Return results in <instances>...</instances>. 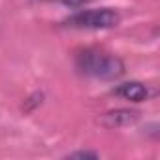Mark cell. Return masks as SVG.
<instances>
[{
    "label": "cell",
    "mask_w": 160,
    "mask_h": 160,
    "mask_svg": "<svg viewBox=\"0 0 160 160\" xmlns=\"http://www.w3.org/2000/svg\"><path fill=\"white\" fill-rule=\"evenodd\" d=\"M75 68L83 75L104 81H113L124 73V62L117 55L98 47H87L79 51L75 55Z\"/></svg>",
    "instance_id": "cell-1"
},
{
    "label": "cell",
    "mask_w": 160,
    "mask_h": 160,
    "mask_svg": "<svg viewBox=\"0 0 160 160\" xmlns=\"http://www.w3.org/2000/svg\"><path fill=\"white\" fill-rule=\"evenodd\" d=\"M121 23L119 12L111 8H100V10H85L77 12L72 17L64 21L66 27L72 28H91V30H100V28H113Z\"/></svg>",
    "instance_id": "cell-2"
},
{
    "label": "cell",
    "mask_w": 160,
    "mask_h": 160,
    "mask_svg": "<svg viewBox=\"0 0 160 160\" xmlns=\"http://www.w3.org/2000/svg\"><path fill=\"white\" fill-rule=\"evenodd\" d=\"M136 121H138V111H130V109H113L100 117V122L106 128H122Z\"/></svg>",
    "instance_id": "cell-3"
},
{
    "label": "cell",
    "mask_w": 160,
    "mask_h": 160,
    "mask_svg": "<svg viewBox=\"0 0 160 160\" xmlns=\"http://www.w3.org/2000/svg\"><path fill=\"white\" fill-rule=\"evenodd\" d=\"M117 96L124 98V100H130V102H143L149 98V89L147 85L139 83V81H128V83H122L119 85L115 91H113Z\"/></svg>",
    "instance_id": "cell-4"
},
{
    "label": "cell",
    "mask_w": 160,
    "mask_h": 160,
    "mask_svg": "<svg viewBox=\"0 0 160 160\" xmlns=\"http://www.w3.org/2000/svg\"><path fill=\"white\" fill-rule=\"evenodd\" d=\"M47 2H58V4H64L68 8H79L83 4H89L91 0H47Z\"/></svg>",
    "instance_id": "cell-5"
},
{
    "label": "cell",
    "mask_w": 160,
    "mask_h": 160,
    "mask_svg": "<svg viewBox=\"0 0 160 160\" xmlns=\"http://www.w3.org/2000/svg\"><path fill=\"white\" fill-rule=\"evenodd\" d=\"M68 158H98V154L92 151H75V152H70Z\"/></svg>",
    "instance_id": "cell-6"
}]
</instances>
